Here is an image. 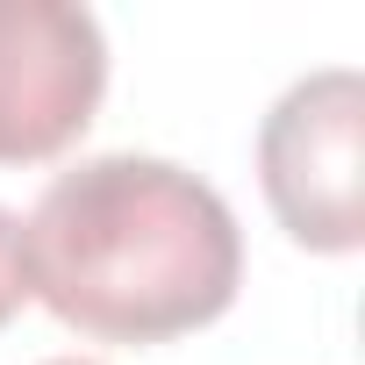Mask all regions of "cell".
I'll use <instances>...</instances> for the list:
<instances>
[{
    "label": "cell",
    "mask_w": 365,
    "mask_h": 365,
    "mask_svg": "<svg viewBox=\"0 0 365 365\" xmlns=\"http://www.w3.org/2000/svg\"><path fill=\"white\" fill-rule=\"evenodd\" d=\"M22 294L101 344H172L230 315L244 230L230 201L172 158H79L15 222Z\"/></svg>",
    "instance_id": "1"
},
{
    "label": "cell",
    "mask_w": 365,
    "mask_h": 365,
    "mask_svg": "<svg viewBox=\"0 0 365 365\" xmlns=\"http://www.w3.org/2000/svg\"><path fill=\"white\" fill-rule=\"evenodd\" d=\"M258 187L301 251L351 258L365 244V79L322 65L258 122Z\"/></svg>",
    "instance_id": "2"
},
{
    "label": "cell",
    "mask_w": 365,
    "mask_h": 365,
    "mask_svg": "<svg viewBox=\"0 0 365 365\" xmlns=\"http://www.w3.org/2000/svg\"><path fill=\"white\" fill-rule=\"evenodd\" d=\"M108 93V36L65 0H0V165H43L86 136Z\"/></svg>",
    "instance_id": "3"
},
{
    "label": "cell",
    "mask_w": 365,
    "mask_h": 365,
    "mask_svg": "<svg viewBox=\"0 0 365 365\" xmlns=\"http://www.w3.org/2000/svg\"><path fill=\"white\" fill-rule=\"evenodd\" d=\"M22 301H29V294H22V265H15V215L0 208V329L15 322Z\"/></svg>",
    "instance_id": "4"
},
{
    "label": "cell",
    "mask_w": 365,
    "mask_h": 365,
    "mask_svg": "<svg viewBox=\"0 0 365 365\" xmlns=\"http://www.w3.org/2000/svg\"><path fill=\"white\" fill-rule=\"evenodd\" d=\"M51 365H93V358H51Z\"/></svg>",
    "instance_id": "5"
}]
</instances>
